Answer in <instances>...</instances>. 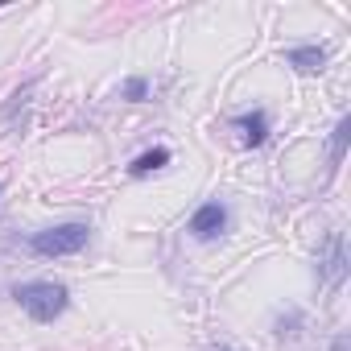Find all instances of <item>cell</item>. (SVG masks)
<instances>
[{"label":"cell","instance_id":"cell-3","mask_svg":"<svg viewBox=\"0 0 351 351\" xmlns=\"http://www.w3.org/2000/svg\"><path fill=\"white\" fill-rule=\"evenodd\" d=\"M186 232L195 236V240H203V244H211V240H219L223 232H228V207L219 203V199H211V203H203L195 215H191V223H186Z\"/></svg>","mask_w":351,"mask_h":351},{"label":"cell","instance_id":"cell-2","mask_svg":"<svg viewBox=\"0 0 351 351\" xmlns=\"http://www.w3.org/2000/svg\"><path fill=\"white\" fill-rule=\"evenodd\" d=\"M91 240V228L87 223H58V228H42L29 236V248L38 256H75L83 252Z\"/></svg>","mask_w":351,"mask_h":351},{"label":"cell","instance_id":"cell-8","mask_svg":"<svg viewBox=\"0 0 351 351\" xmlns=\"http://www.w3.org/2000/svg\"><path fill=\"white\" fill-rule=\"evenodd\" d=\"M347 132H351V120L343 116V120L335 124V136H330V161H335V165H339L343 153H347Z\"/></svg>","mask_w":351,"mask_h":351},{"label":"cell","instance_id":"cell-9","mask_svg":"<svg viewBox=\"0 0 351 351\" xmlns=\"http://www.w3.org/2000/svg\"><path fill=\"white\" fill-rule=\"evenodd\" d=\"M120 95H124V99H145V95H149V83H145V79H128Z\"/></svg>","mask_w":351,"mask_h":351},{"label":"cell","instance_id":"cell-7","mask_svg":"<svg viewBox=\"0 0 351 351\" xmlns=\"http://www.w3.org/2000/svg\"><path fill=\"white\" fill-rule=\"evenodd\" d=\"M161 165H169V149H165V145H157V149L141 153V157L128 165V173H132V178H145V173H153V169H161Z\"/></svg>","mask_w":351,"mask_h":351},{"label":"cell","instance_id":"cell-4","mask_svg":"<svg viewBox=\"0 0 351 351\" xmlns=\"http://www.w3.org/2000/svg\"><path fill=\"white\" fill-rule=\"evenodd\" d=\"M232 124L244 132V145H265V136H269V116H265L261 108H256V112H240Z\"/></svg>","mask_w":351,"mask_h":351},{"label":"cell","instance_id":"cell-1","mask_svg":"<svg viewBox=\"0 0 351 351\" xmlns=\"http://www.w3.org/2000/svg\"><path fill=\"white\" fill-rule=\"evenodd\" d=\"M13 298L34 322H54L66 310L71 289L62 281H21V285H13Z\"/></svg>","mask_w":351,"mask_h":351},{"label":"cell","instance_id":"cell-6","mask_svg":"<svg viewBox=\"0 0 351 351\" xmlns=\"http://www.w3.org/2000/svg\"><path fill=\"white\" fill-rule=\"evenodd\" d=\"M326 248H330V256L322 261V269H326V281H330V285H339V281H343V273H347V256H343V236L335 232ZM322 269H318V273H322Z\"/></svg>","mask_w":351,"mask_h":351},{"label":"cell","instance_id":"cell-5","mask_svg":"<svg viewBox=\"0 0 351 351\" xmlns=\"http://www.w3.org/2000/svg\"><path fill=\"white\" fill-rule=\"evenodd\" d=\"M285 62L298 66V71H322L326 50L322 46H298V50H285Z\"/></svg>","mask_w":351,"mask_h":351},{"label":"cell","instance_id":"cell-10","mask_svg":"<svg viewBox=\"0 0 351 351\" xmlns=\"http://www.w3.org/2000/svg\"><path fill=\"white\" fill-rule=\"evenodd\" d=\"M330 351H347V335H339V339L330 343Z\"/></svg>","mask_w":351,"mask_h":351}]
</instances>
